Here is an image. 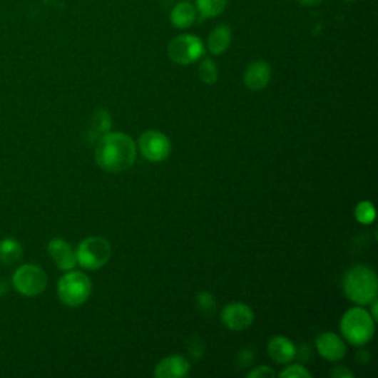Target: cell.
I'll return each instance as SVG.
<instances>
[{"label": "cell", "mask_w": 378, "mask_h": 378, "mask_svg": "<svg viewBox=\"0 0 378 378\" xmlns=\"http://www.w3.org/2000/svg\"><path fill=\"white\" fill-rule=\"evenodd\" d=\"M48 251L51 257L53 259L55 265L61 269V270H73L77 265V257H76V251L73 250V247L61 238H53L49 245H48Z\"/></svg>", "instance_id": "8fae6325"}, {"label": "cell", "mask_w": 378, "mask_h": 378, "mask_svg": "<svg viewBox=\"0 0 378 378\" xmlns=\"http://www.w3.org/2000/svg\"><path fill=\"white\" fill-rule=\"evenodd\" d=\"M23 259V247L14 238L0 241V262L4 265H14Z\"/></svg>", "instance_id": "ac0fdd59"}, {"label": "cell", "mask_w": 378, "mask_h": 378, "mask_svg": "<svg viewBox=\"0 0 378 378\" xmlns=\"http://www.w3.org/2000/svg\"><path fill=\"white\" fill-rule=\"evenodd\" d=\"M77 263L88 270L101 269L111 257V244L102 237H89L76 250Z\"/></svg>", "instance_id": "5b68a950"}, {"label": "cell", "mask_w": 378, "mask_h": 378, "mask_svg": "<svg viewBox=\"0 0 378 378\" xmlns=\"http://www.w3.org/2000/svg\"><path fill=\"white\" fill-rule=\"evenodd\" d=\"M275 375H277L275 371L272 369L270 367H267V365L259 367V368L253 369L251 372H248L250 378H274Z\"/></svg>", "instance_id": "cb8c5ba5"}, {"label": "cell", "mask_w": 378, "mask_h": 378, "mask_svg": "<svg viewBox=\"0 0 378 378\" xmlns=\"http://www.w3.org/2000/svg\"><path fill=\"white\" fill-rule=\"evenodd\" d=\"M111 116L107 110H98L91 120L88 128V139L89 142H98L103 135H107L111 131Z\"/></svg>", "instance_id": "e0dca14e"}, {"label": "cell", "mask_w": 378, "mask_h": 378, "mask_svg": "<svg viewBox=\"0 0 378 378\" xmlns=\"http://www.w3.org/2000/svg\"><path fill=\"white\" fill-rule=\"evenodd\" d=\"M272 70L266 61H256L250 64L244 73V85L250 91H262L270 81Z\"/></svg>", "instance_id": "4fadbf2b"}, {"label": "cell", "mask_w": 378, "mask_h": 378, "mask_svg": "<svg viewBox=\"0 0 378 378\" xmlns=\"http://www.w3.org/2000/svg\"><path fill=\"white\" fill-rule=\"evenodd\" d=\"M14 288L26 297H36L48 285L46 272L36 265H24L16 269L12 277Z\"/></svg>", "instance_id": "8992f818"}, {"label": "cell", "mask_w": 378, "mask_h": 378, "mask_svg": "<svg viewBox=\"0 0 378 378\" xmlns=\"http://www.w3.org/2000/svg\"><path fill=\"white\" fill-rule=\"evenodd\" d=\"M167 55L175 64L189 66L204 55V45L201 39L194 34H180L167 46Z\"/></svg>", "instance_id": "52a82bcc"}, {"label": "cell", "mask_w": 378, "mask_h": 378, "mask_svg": "<svg viewBox=\"0 0 378 378\" xmlns=\"http://www.w3.org/2000/svg\"><path fill=\"white\" fill-rule=\"evenodd\" d=\"M198 76L201 81L205 83V85H215L219 77L218 66L215 64V61L208 59V58L203 59L201 64L198 66Z\"/></svg>", "instance_id": "ffe728a7"}, {"label": "cell", "mask_w": 378, "mask_h": 378, "mask_svg": "<svg viewBox=\"0 0 378 378\" xmlns=\"http://www.w3.org/2000/svg\"><path fill=\"white\" fill-rule=\"evenodd\" d=\"M253 352L245 349L242 350L240 354H238V362H240V368H245L248 365H251V362H253Z\"/></svg>", "instance_id": "d4e9b609"}, {"label": "cell", "mask_w": 378, "mask_h": 378, "mask_svg": "<svg viewBox=\"0 0 378 378\" xmlns=\"http://www.w3.org/2000/svg\"><path fill=\"white\" fill-rule=\"evenodd\" d=\"M92 292L91 278L83 272H68L58 282V297L68 307H78Z\"/></svg>", "instance_id": "277c9868"}, {"label": "cell", "mask_w": 378, "mask_h": 378, "mask_svg": "<svg viewBox=\"0 0 378 378\" xmlns=\"http://www.w3.org/2000/svg\"><path fill=\"white\" fill-rule=\"evenodd\" d=\"M230 41H233V31H230L229 26H218L208 36L207 40V48L210 53L213 55H222L228 51Z\"/></svg>", "instance_id": "2e32d148"}, {"label": "cell", "mask_w": 378, "mask_h": 378, "mask_svg": "<svg viewBox=\"0 0 378 378\" xmlns=\"http://www.w3.org/2000/svg\"><path fill=\"white\" fill-rule=\"evenodd\" d=\"M371 305H372V315H371V317H372L374 321H377V318H378V303H377V299L372 300Z\"/></svg>", "instance_id": "83f0119b"}, {"label": "cell", "mask_w": 378, "mask_h": 378, "mask_svg": "<svg viewBox=\"0 0 378 378\" xmlns=\"http://www.w3.org/2000/svg\"><path fill=\"white\" fill-rule=\"evenodd\" d=\"M138 148L135 141L121 132H108L96 142L95 158L102 170L120 173L135 164Z\"/></svg>", "instance_id": "6da1fadb"}, {"label": "cell", "mask_w": 378, "mask_h": 378, "mask_svg": "<svg viewBox=\"0 0 378 378\" xmlns=\"http://www.w3.org/2000/svg\"><path fill=\"white\" fill-rule=\"evenodd\" d=\"M343 287L349 300L364 306L377 299L378 280L371 267L356 265L346 272Z\"/></svg>", "instance_id": "7a4b0ae2"}, {"label": "cell", "mask_w": 378, "mask_h": 378, "mask_svg": "<svg viewBox=\"0 0 378 378\" xmlns=\"http://www.w3.org/2000/svg\"><path fill=\"white\" fill-rule=\"evenodd\" d=\"M296 346L294 343L284 337V335H278V337H274L269 344H267V353L272 359H274L277 364H290L294 358H296Z\"/></svg>", "instance_id": "5bb4252c"}, {"label": "cell", "mask_w": 378, "mask_h": 378, "mask_svg": "<svg viewBox=\"0 0 378 378\" xmlns=\"http://www.w3.org/2000/svg\"><path fill=\"white\" fill-rule=\"evenodd\" d=\"M197 19V9L194 5L189 2H180L178 4L172 12H170V21L173 27L179 30H186L189 27H193Z\"/></svg>", "instance_id": "9a60e30c"}, {"label": "cell", "mask_w": 378, "mask_h": 378, "mask_svg": "<svg viewBox=\"0 0 378 378\" xmlns=\"http://www.w3.org/2000/svg\"><path fill=\"white\" fill-rule=\"evenodd\" d=\"M189 369H191V365L185 356L172 354L157 364L154 375L157 378H183Z\"/></svg>", "instance_id": "7c38bea8"}, {"label": "cell", "mask_w": 378, "mask_h": 378, "mask_svg": "<svg viewBox=\"0 0 378 378\" xmlns=\"http://www.w3.org/2000/svg\"><path fill=\"white\" fill-rule=\"evenodd\" d=\"M136 148L143 158L153 163L164 161L172 153V142L158 131H146L139 136Z\"/></svg>", "instance_id": "ba28073f"}, {"label": "cell", "mask_w": 378, "mask_h": 378, "mask_svg": "<svg viewBox=\"0 0 378 378\" xmlns=\"http://www.w3.org/2000/svg\"><path fill=\"white\" fill-rule=\"evenodd\" d=\"M344 2H347V4H350V2H354V0H344Z\"/></svg>", "instance_id": "f1b7e54d"}, {"label": "cell", "mask_w": 378, "mask_h": 378, "mask_svg": "<svg viewBox=\"0 0 378 378\" xmlns=\"http://www.w3.org/2000/svg\"><path fill=\"white\" fill-rule=\"evenodd\" d=\"M331 377H334V378H352L353 374L346 367H337L331 371Z\"/></svg>", "instance_id": "484cf974"}, {"label": "cell", "mask_w": 378, "mask_h": 378, "mask_svg": "<svg viewBox=\"0 0 378 378\" xmlns=\"http://www.w3.org/2000/svg\"><path fill=\"white\" fill-rule=\"evenodd\" d=\"M356 220L364 225H369L375 219V208L369 201H361L354 208Z\"/></svg>", "instance_id": "44dd1931"}, {"label": "cell", "mask_w": 378, "mask_h": 378, "mask_svg": "<svg viewBox=\"0 0 378 378\" xmlns=\"http://www.w3.org/2000/svg\"><path fill=\"white\" fill-rule=\"evenodd\" d=\"M278 377L281 378H310L312 374L303 365H290L282 369Z\"/></svg>", "instance_id": "603a6c76"}, {"label": "cell", "mask_w": 378, "mask_h": 378, "mask_svg": "<svg viewBox=\"0 0 378 378\" xmlns=\"http://www.w3.org/2000/svg\"><path fill=\"white\" fill-rule=\"evenodd\" d=\"M220 320L225 324V327H228L229 330L242 331L253 324L255 312L245 303L234 302L223 307L220 313Z\"/></svg>", "instance_id": "9c48e42d"}, {"label": "cell", "mask_w": 378, "mask_h": 378, "mask_svg": "<svg viewBox=\"0 0 378 378\" xmlns=\"http://www.w3.org/2000/svg\"><path fill=\"white\" fill-rule=\"evenodd\" d=\"M195 306L204 315L213 313L216 310V300L213 297V294H210L207 291L198 292L197 297H195Z\"/></svg>", "instance_id": "7402d4cb"}, {"label": "cell", "mask_w": 378, "mask_h": 378, "mask_svg": "<svg viewBox=\"0 0 378 378\" xmlns=\"http://www.w3.org/2000/svg\"><path fill=\"white\" fill-rule=\"evenodd\" d=\"M228 6V0H197V14L201 18H215L225 12Z\"/></svg>", "instance_id": "d6986e66"}, {"label": "cell", "mask_w": 378, "mask_h": 378, "mask_svg": "<svg viewBox=\"0 0 378 378\" xmlns=\"http://www.w3.org/2000/svg\"><path fill=\"white\" fill-rule=\"evenodd\" d=\"M302 6H317L321 5L324 0H297Z\"/></svg>", "instance_id": "4316f807"}, {"label": "cell", "mask_w": 378, "mask_h": 378, "mask_svg": "<svg viewBox=\"0 0 378 378\" xmlns=\"http://www.w3.org/2000/svg\"><path fill=\"white\" fill-rule=\"evenodd\" d=\"M317 349L324 359L335 362L344 358L346 344L340 335L331 331L322 332L317 339Z\"/></svg>", "instance_id": "30bf717a"}, {"label": "cell", "mask_w": 378, "mask_h": 378, "mask_svg": "<svg viewBox=\"0 0 378 378\" xmlns=\"http://www.w3.org/2000/svg\"><path fill=\"white\" fill-rule=\"evenodd\" d=\"M340 330L346 342L353 346H364L374 337L375 321L364 307H352L343 315Z\"/></svg>", "instance_id": "3957f363"}]
</instances>
